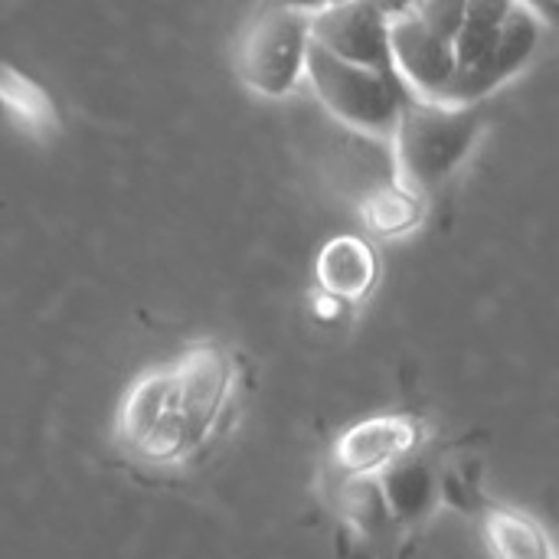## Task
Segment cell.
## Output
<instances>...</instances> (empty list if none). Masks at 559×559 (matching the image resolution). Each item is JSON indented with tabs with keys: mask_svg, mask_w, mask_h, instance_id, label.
I'll return each mask as SVG.
<instances>
[{
	"mask_svg": "<svg viewBox=\"0 0 559 559\" xmlns=\"http://www.w3.org/2000/svg\"><path fill=\"white\" fill-rule=\"evenodd\" d=\"M481 105H442L406 95L396 128L386 141L393 180L419 197H429L468 160L481 141Z\"/></svg>",
	"mask_w": 559,
	"mask_h": 559,
	"instance_id": "obj_1",
	"label": "cell"
},
{
	"mask_svg": "<svg viewBox=\"0 0 559 559\" xmlns=\"http://www.w3.org/2000/svg\"><path fill=\"white\" fill-rule=\"evenodd\" d=\"M305 82L311 85L324 111L347 131L373 141H390L406 102V92L390 69L347 62L311 39Z\"/></svg>",
	"mask_w": 559,
	"mask_h": 559,
	"instance_id": "obj_2",
	"label": "cell"
},
{
	"mask_svg": "<svg viewBox=\"0 0 559 559\" xmlns=\"http://www.w3.org/2000/svg\"><path fill=\"white\" fill-rule=\"evenodd\" d=\"M311 49V16L295 10H259L242 33L236 69L249 92L262 98H288L305 82Z\"/></svg>",
	"mask_w": 559,
	"mask_h": 559,
	"instance_id": "obj_3",
	"label": "cell"
},
{
	"mask_svg": "<svg viewBox=\"0 0 559 559\" xmlns=\"http://www.w3.org/2000/svg\"><path fill=\"white\" fill-rule=\"evenodd\" d=\"M170 373H174L177 413H180V419L187 426V436H190L193 449H200L213 436L223 409L233 400L236 364L219 344L203 341V344L187 347L170 364Z\"/></svg>",
	"mask_w": 559,
	"mask_h": 559,
	"instance_id": "obj_4",
	"label": "cell"
},
{
	"mask_svg": "<svg viewBox=\"0 0 559 559\" xmlns=\"http://www.w3.org/2000/svg\"><path fill=\"white\" fill-rule=\"evenodd\" d=\"M547 33L550 29L534 13H527L524 7H514L498 33L491 56L478 69L455 72L439 102L442 105H481L485 98H491L501 85L518 79L534 62Z\"/></svg>",
	"mask_w": 559,
	"mask_h": 559,
	"instance_id": "obj_5",
	"label": "cell"
},
{
	"mask_svg": "<svg viewBox=\"0 0 559 559\" xmlns=\"http://www.w3.org/2000/svg\"><path fill=\"white\" fill-rule=\"evenodd\" d=\"M455 46L413 13L390 20V72L409 98L439 102L455 75Z\"/></svg>",
	"mask_w": 559,
	"mask_h": 559,
	"instance_id": "obj_6",
	"label": "cell"
},
{
	"mask_svg": "<svg viewBox=\"0 0 559 559\" xmlns=\"http://www.w3.org/2000/svg\"><path fill=\"white\" fill-rule=\"evenodd\" d=\"M311 39L347 62L390 69V20L370 0L328 3L311 16Z\"/></svg>",
	"mask_w": 559,
	"mask_h": 559,
	"instance_id": "obj_7",
	"label": "cell"
},
{
	"mask_svg": "<svg viewBox=\"0 0 559 559\" xmlns=\"http://www.w3.org/2000/svg\"><path fill=\"white\" fill-rule=\"evenodd\" d=\"M423 442V426L413 416H373L347 432L337 436L334 442V465L341 475H377L390 462L416 452Z\"/></svg>",
	"mask_w": 559,
	"mask_h": 559,
	"instance_id": "obj_8",
	"label": "cell"
},
{
	"mask_svg": "<svg viewBox=\"0 0 559 559\" xmlns=\"http://www.w3.org/2000/svg\"><path fill=\"white\" fill-rule=\"evenodd\" d=\"M377 275H380V262L364 236H334L321 246L314 259V278L321 295L341 305L364 301L373 292Z\"/></svg>",
	"mask_w": 559,
	"mask_h": 559,
	"instance_id": "obj_9",
	"label": "cell"
},
{
	"mask_svg": "<svg viewBox=\"0 0 559 559\" xmlns=\"http://www.w3.org/2000/svg\"><path fill=\"white\" fill-rule=\"evenodd\" d=\"M377 481H380L386 508L400 527L416 524L426 514H432V508L439 504V495H442L439 472L426 455H419V449L390 462L383 472H377Z\"/></svg>",
	"mask_w": 559,
	"mask_h": 559,
	"instance_id": "obj_10",
	"label": "cell"
},
{
	"mask_svg": "<svg viewBox=\"0 0 559 559\" xmlns=\"http://www.w3.org/2000/svg\"><path fill=\"white\" fill-rule=\"evenodd\" d=\"M177 406L174 400V373H170V364L167 367H154L147 373H141L121 406H118V419H115V432H118V442L138 455V449L147 442V436L160 426V419Z\"/></svg>",
	"mask_w": 559,
	"mask_h": 559,
	"instance_id": "obj_11",
	"label": "cell"
},
{
	"mask_svg": "<svg viewBox=\"0 0 559 559\" xmlns=\"http://www.w3.org/2000/svg\"><path fill=\"white\" fill-rule=\"evenodd\" d=\"M0 111L33 141H49L62 131V118L49 92L10 62H0Z\"/></svg>",
	"mask_w": 559,
	"mask_h": 559,
	"instance_id": "obj_12",
	"label": "cell"
},
{
	"mask_svg": "<svg viewBox=\"0 0 559 559\" xmlns=\"http://www.w3.org/2000/svg\"><path fill=\"white\" fill-rule=\"evenodd\" d=\"M357 213H360V223L367 233L383 236V239H396V236H406V233L423 226L426 197L413 193L409 187H403L400 180L390 177V180H380V183L364 190Z\"/></svg>",
	"mask_w": 559,
	"mask_h": 559,
	"instance_id": "obj_13",
	"label": "cell"
},
{
	"mask_svg": "<svg viewBox=\"0 0 559 559\" xmlns=\"http://www.w3.org/2000/svg\"><path fill=\"white\" fill-rule=\"evenodd\" d=\"M337 511L350 524V531L370 544L390 540L400 531L396 518L386 508L377 475H341Z\"/></svg>",
	"mask_w": 559,
	"mask_h": 559,
	"instance_id": "obj_14",
	"label": "cell"
},
{
	"mask_svg": "<svg viewBox=\"0 0 559 559\" xmlns=\"http://www.w3.org/2000/svg\"><path fill=\"white\" fill-rule=\"evenodd\" d=\"M485 540L495 559H557L540 521L514 508H488L481 514Z\"/></svg>",
	"mask_w": 559,
	"mask_h": 559,
	"instance_id": "obj_15",
	"label": "cell"
},
{
	"mask_svg": "<svg viewBox=\"0 0 559 559\" xmlns=\"http://www.w3.org/2000/svg\"><path fill=\"white\" fill-rule=\"evenodd\" d=\"M409 13L419 23H426L432 33H439L442 39L455 43V36L465 23V0H416V7Z\"/></svg>",
	"mask_w": 559,
	"mask_h": 559,
	"instance_id": "obj_16",
	"label": "cell"
},
{
	"mask_svg": "<svg viewBox=\"0 0 559 559\" xmlns=\"http://www.w3.org/2000/svg\"><path fill=\"white\" fill-rule=\"evenodd\" d=\"M328 3L331 0H262L265 10H295V13H308V16L321 13Z\"/></svg>",
	"mask_w": 559,
	"mask_h": 559,
	"instance_id": "obj_17",
	"label": "cell"
},
{
	"mask_svg": "<svg viewBox=\"0 0 559 559\" xmlns=\"http://www.w3.org/2000/svg\"><path fill=\"white\" fill-rule=\"evenodd\" d=\"M527 13H534L547 29H554L557 23V0H518Z\"/></svg>",
	"mask_w": 559,
	"mask_h": 559,
	"instance_id": "obj_18",
	"label": "cell"
},
{
	"mask_svg": "<svg viewBox=\"0 0 559 559\" xmlns=\"http://www.w3.org/2000/svg\"><path fill=\"white\" fill-rule=\"evenodd\" d=\"M386 20H393V16H403V13H409L413 7H416V0H370Z\"/></svg>",
	"mask_w": 559,
	"mask_h": 559,
	"instance_id": "obj_19",
	"label": "cell"
},
{
	"mask_svg": "<svg viewBox=\"0 0 559 559\" xmlns=\"http://www.w3.org/2000/svg\"><path fill=\"white\" fill-rule=\"evenodd\" d=\"M331 3H341V0H331Z\"/></svg>",
	"mask_w": 559,
	"mask_h": 559,
	"instance_id": "obj_20",
	"label": "cell"
}]
</instances>
